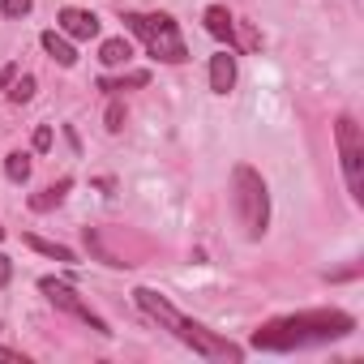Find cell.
Listing matches in <instances>:
<instances>
[{"label":"cell","mask_w":364,"mask_h":364,"mask_svg":"<svg viewBox=\"0 0 364 364\" xmlns=\"http://www.w3.org/2000/svg\"><path fill=\"white\" fill-rule=\"evenodd\" d=\"M35 253H43V257H52V262H65V266H77V253L69 249V245H56V240H43V236H35V232H26L22 236Z\"/></svg>","instance_id":"7c38bea8"},{"label":"cell","mask_w":364,"mask_h":364,"mask_svg":"<svg viewBox=\"0 0 364 364\" xmlns=\"http://www.w3.org/2000/svg\"><path fill=\"white\" fill-rule=\"evenodd\" d=\"M14 77H18V65H5V69H0V90H5Z\"/></svg>","instance_id":"7402d4cb"},{"label":"cell","mask_w":364,"mask_h":364,"mask_svg":"<svg viewBox=\"0 0 364 364\" xmlns=\"http://www.w3.org/2000/svg\"><path fill=\"white\" fill-rule=\"evenodd\" d=\"M82 240H86V249H90V253H95L103 266H116V270H120V266H129V262H120V257H116V253H112V249L99 240V232H95V228H82Z\"/></svg>","instance_id":"9a60e30c"},{"label":"cell","mask_w":364,"mask_h":364,"mask_svg":"<svg viewBox=\"0 0 364 364\" xmlns=\"http://www.w3.org/2000/svg\"><path fill=\"white\" fill-rule=\"evenodd\" d=\"M133 300H137V309L141 313H150L154 321H163L180 343H185V347H193L202 360H240L245 351L236 347V343H228V338H219V334H210L206 326H198V321H189L185 313H180V309H171L159 291H150V287H137L133 291Z\"/></svg>","instance_id":"7a4b0ae2"},{"label":"cell","mask_w":364,"mask_h":364,"mask_svg":"<svg viewBox=\"0 0 364 364\" xmlns=\"http://www.w3.org/2000/svg\"><path fill=\"white\" fill-rule=\"evenodd\" d=\"M129 60H133V43H129L124 35L99 43V65H103V69H124Z\"/></svg>","instance_id":"8fae6325"},{"label":"cell","mask_w":364,"mask_h":364,"mask_svg":"<svg viewBox=\"0 0 364 364\" xmlns=\"http://www.w3.org/2000/svg\"><path fill=\"white\" fill-rule=\"evenodd\" d=\"M69 189H73V180H69V176H60L56 185H48V189H39V193L31 198V210H39V215H43V210H56V206L65 202V193H69Z\"/></svg>","instance_id":"4fadbf2b"},{"label":"cell","mask_w":364,"mask_h":364,"mask_svg":"<svg viewBox=\"0 0 364 364\" xmlns=\"http://www.w3.org/2000/svg\"><path fill=\"white\" fill-rule=\"evenodd\" d=\"M0 360H18V364H26V355H22V351H14V347H0Z\"/></svg>","instance_id":"603a6c76"},{"label":"cell","mask_w":364,"mask_h":364,"mask_svg":"<svg viewBox=\"0 0 364 364\" xmlns=\"http://www.w3.org/2000/svg\"><path fill=\"white\" fill-rule=\"evenodd\" d=\"M9 279H14V262L0 253V287H9Z\"/></svg>","instance_id":"44dd1931"},{"label":"cell","mask_w":364,"mask_h":364,"mask_svg":"<svg viewBox=\"0 0 364 364\" xmlns=\"http://www.w3.org/2000/svg\"><path fill=\"white\" fill-rule=\"evenodd\" d=\"M232 210H236L240 228L249 232V240L266 236V228H270V189L249 163H240L232 171Z\"/></svg>","instance_id":"3957f363"},{"label":"cell","mask_w":364,"mask_h":364,"mask_svg":"<svg viewBox=\"0 0 364 364\" xmlns=\"http://www.w3.org/2000/svg\"><path fill=\"white\" fill-rule=\"evenodd\" d=\"M39 43H43V52H48L60 69H73V65H77V48L69 43V35H60V31H43Z\"/></svg>","instance_id":"9c48e42d"},{"label":"cell","mask_w":364,"mask_h":364,"mask_svg":"<svg viewBox=\"0 0 364 364\" xmlns=\"http://www.w3.org/2000/svg\"><path fill=\"white\" fill-rule=\"evenodd\" d=\"M31 9H35V0H0V14H5L9 22H14V18H26Z\"/></svg>","instance_id":"d6986e66"},{"label":"cell","mask_w":364,"mask_h":364,"mask_svg":"<svg viewBox=\"0 0 364 364\" xmlns=\"http://www.w3.org/2000/svg\"><path fill=\"white\" fill-rule=\"evenodd\" d=\"M133 86H150V73L146 69H133L124 77H99V90L103 95H120V90H133Z\"/></svg>","instance_id":"5bb4252c"},{"label":"cell","mask_w":364,"mask_h":364,"mask_svg":"<svg viewBox=\"0 0 364 364\" xmlns=\"http://www.w3.org/2000/svg\"><path fill=\"white\" fill-rule=\"evenodd\" d=\"M202 22H206V31H210L215 39H223L228 48H236V18L228 14V5H210V9L202 14Z\"/></svg>","instance_id":"ba28073f"},{"label":"cell","mask_w":364,"mask_h":364,"mask_svg":"<svg viewBox=\"0 0 364 364\" xmlns=\"http://www.w3.org/2000/svg\"><path fill=\"white\" fill-rule=\"evenodd\" d=\"M103 124H107V133H120L124 129V103L112 95V103H107V112H103Z\"/></svg>","instance_id":"ac0fdd59"},{"label":"cell","mask_w":364,"mask_h":364,"mask_svg":"<svg viewBox=\"0 0 364 364\" xmlns=\"http://www.w3.org/2000/svg\"><path fill=\"white\" fill-rule=\"evenodd\" d=\"M56 22H60V35H69V39H99V18L90 14V9H73V5H65L60 14H56Z\"/></svg>","instance_id":"52a82bcc"},{"label":"cell","mask_w":364,"mask_h":364,"mask_svg":"<svg viewBox=\"0 0 364 364\" xmlns=\"http://www.w3.org/2000/svg\"><path fill=\"white\" fill-rule=\"evenodd\" d=\"M334 146H338V163H343L351 198L364 202V129L355 124V116L334 120Z\"/></svg>","instance_id":"5b68a950"},{"label":"cell","mask_w":364,"mask_h":364,"mask_svg":"<svg viewBox=\"0 0 364 364\" xmlns=\"http://www.w3.org/2000/svg\"><path fill=\"white\" fill-rule=\"evenodd\" d=\"M0 240H5V228H0Z\"/></svg>","instance_id":"cb8c5ba5"},{"label":"cell","mask_w":364,"mask_h":364,"mask_svg":"<svg viewBox=\"0 0 364 364\" xmlns=\"http://www.w3.org/2000/svg\"><path fill=\"white\" fill-rule=\"evenodd\" d=\"M232 86H236V56L232 52H215L210 56V90L228 95Z\"/></svg>","instance_id":"30bf717a"},{"label":"cell","mask_w":364,"mask_h":364,"mask_svg":"<svg viewBox=\"0 0 364 364\" xmlns=\"http://www.w3.org/2000/svg\"><path fill=\"white\" fill-rule=\"evenodd\" d=\"M5 176L14 180V185H26V180H31V154H26V150L5 154Z\"/></svg>","instance_id":"2e32d148"},{"label":"cell","mask_w":364,"mask_h":364,"mask_svg":"<svg viewBox=\"0 0 364 364\" xmlns=\"http://www.w3.org/2000/svg\"><path fill=\"white\" fill-rule=\"evenodd\" d=\"M31 146H35L39 154H48V150H52V124H39L35 137H31Z\"/></svg>","instance_id":"ffe728a7"},{"label":"cell","mask_w":364,"mask_h":364,"mask_svg":"<svg viewBox=\"0 0 364 364\" xmlns=\"http://www.w3.org/2000/svg\"><path fill=\"white\" fill-rule=\"evenodd\" d=\"M9 99H14V103H31V99H35V77H31V73H18V77L9 82Z\"/></svg>","instance_id":"e0dca14e"},{"label":"cell","mask_w":364,"mask_h":364,"mask_svg":"<svg viewBox=\"0 0 364 364\" xmlns=\"http://www.w3.org/2000/svg\"><path fill=\"white\" fill-rule=\"evenodd\" d=\"M355 330L351 313L338 309H317V313H296V317H279L270 326H262L253 334V347L262 351H300V347H317L330 338H347Z\"/></svg>","instance_id":"6da1fadb"},{"label":"cell","mask_w":364,"mask_h":364,"mask_svg":"<svg viewBox=\"0 0 364 364\" xmlns=\"http://www.w3.org/2000/svg\"><path fill=\"white\" fill-rule=\"evenodd\" d=\"M39 291H43L56 309H65L69 317H77L82 326H90L95 334H112V330H107V321H103V317H99V313H95V309H90V304L69 287V283H60V279H39Z\"/></svg>","instance_id":"8992f818"},{"label":"cell","mask_w":364,"mask_h":364,"mask_svg":"<svg viewBox=\"0 0 364 364\" xmlns=\"http://www.w3.org/2000/svg\"><path fill=\"white\" fill-rule=\"evenodd\" d=\"M124 26L146 43V52L163 65H185L189 60V48L180 39V26L167 18V14H124Z\"/></svg>","instance_id":"277c9868"}]
</instances>
